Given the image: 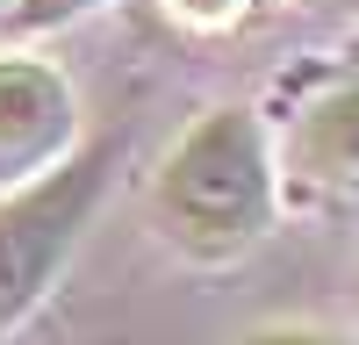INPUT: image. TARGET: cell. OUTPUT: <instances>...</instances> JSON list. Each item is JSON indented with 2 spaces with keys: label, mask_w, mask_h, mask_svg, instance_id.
<instances>
[{
  "label": "cell",
  "mask_w": 359,
  "mask_h": 345,
  "mask_svg": "<svg viewBox=\"0 0 359 345\" xmlns=\"http://www.w3.org/2000/svg\"><path fill=\"white\" fill-rule=\"evenodd\" d=\"M280 216V165L259 108H201L151 172V230L187 266H237Z\"/></svg>",
  "instance_id": "cell-1"
},
{
  "label": "cell",
  "mask_w": 359,
  "mask_h": 345,
  "mask_svg": "<svg viewBox=\"0 0 359 345\" xmlns=\"http://www.w3.org/2000/svg\"><path fill=\"white\" fill-rule=\"evenodd\" d=\"M115 151H123L115 137H94V144H79L57 172L0 194V338H15L29 316L43 309L57 273L72 266L86 223L101 216Z\"/></svg>",
  "instance_id": "cell-2"
},
{
  "label": "cell",
  "mask_w": 359,
  "mask_h": 345,
  "mask_svg": "<svg viewBox=\"0 0 359 345\" xmlns=\"http://www.w3.org/2000/svg\"><path fill=\"white\" fill-rule=\"evenodd\" d=\"M79 151L72 79L29 50H0V194L57 172Z\"/></svg>",
  "instance_id": "cell-3"
},
{
  "label": "cell",
  "mask_w": 359,
  "mask_h": 345,
  "mask_svg": "<svg viewBox=\"0 0 359 345\" xmlns=\"http://www.w3.org/2000/svg\"><path fill=\"white\" fill-rule=\"evenodd\" d=\"M280 194H309V201H359V79L323 86L316 101L294 108V123L280 137Z\"/></svg>",
  "instance_id": "cell-4"
},
{
  "label": "cell",
  "mask_w": 359,
  "mask_h": 345,
  "mask_svg": "<svg viewBox=\"0 0 359 345\" xmlns=\"http://www.w3.org/2000/svg\"><path fill=\"white\" fill-rule=\"evenodd\" d=\"M108 0H15L8 15V36H50V29H72V22H86V15H101Z\"/></svg>",
  "instance_id": "cell-5"
},
{
  "label": "cell",
  "mask_w": 359,
  "mask_h": 345,
  "mask_svg": "<svg viewBox=\"0 0 359 345\" xmlns=\"http://www.w3.org/2000/svg\"><path fill=\"white\" fill-rule=\"evenodd\" d=\"M158 8H165V22H180V29H201V36H208V29H237L252 0H158Z\"/></svg>",
  "instance_id": "cell-6"
},
{
  "label": "cell",
  "mask_w": 359,
  "mask_h": 345,
  "mask_svg": "<svg viewBox=\"0 0 359 345\" xmlns=\"http://www.w3.org/2000/svg\"><path fill=\"white\" fill-rule=\"evenodd\" d=\"M237 345H345L338 331H316V324H259V331H245Z\"/></svg>",
  "instance_id": "cell-7"
},
{
  "label": "cell",
  "mask_w": 359,
  "mask_h": 345,
  "mask_svg": "<svg viewBox=\"0 0 359 345\" xmlns=\"http://www.w3.org/2000/svg\"><path fill=\"white\" fill-rule=\"evenodd\" d=\"M302 15H316V22H352L359 15V0H294Z\"/></svg>",
  "instance_id": "cell-8"
},
{
  "label": "cell",
  "mask_w": 359,
  "mask_h": 345,
  "mask_svg": "<svg viewBox=\"0 0 359 345\" xmlns=\"http://www.w3.org/2000/svg\"><path fill=\"white\" fill-rule=\"evenodd\" d=\"M8 8H15V0H0V15H8Z\"/></svg>",
  "instance_id": "cell-9"
}]
</instances>
